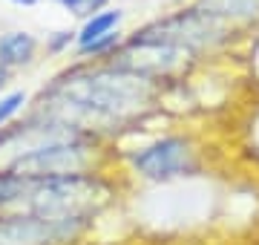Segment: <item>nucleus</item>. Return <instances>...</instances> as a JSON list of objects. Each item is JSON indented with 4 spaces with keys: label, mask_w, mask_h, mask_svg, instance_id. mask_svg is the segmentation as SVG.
Here are the masks:
<instances>
[{
    "label": "nucleus",
    "mask_w": 259,
    "mask_h": 245,
    "mask_svg": "<svg viewBox=\"0 0 259 245\" xmlns=\"http://www.w3.org/2000/svg\"><path fill=\"white\" fill-rule=\"evenodd\" d=\"M158 87L112 61H78L55 75L29 110L107 139L153 110Z\"/></svg>",
    "instance_id": "obj_1"
},
{
    "label": "nucleus",
    "mask_w": 259,
    "mask_h": 245,
    "mask_svg": "<svg viewBox=\"0 0 259 245\" xmlns=\"http://www.w3.org/2000/svg\"><path fill=\"white\" fill-rule=\"evenodd\" d=\"M112 202H115V182L104 170H93V173L26 179V190L15 211L44 219L93 225V219L104 214Z\"/></svg>",
    "instance_id": "obj_2"
},
{
    "label": "nucleus",
    "mask_w": 259,
    "mask_h": 245,
    "mask_svg": "<svg viewBox=\"0 0 259 245\" xmlns=\"http://www.w3.org/2000/svg\"><path fill=\"white\" fill-rule=\"evenodd\" d=\"M130 38L147 40V44H161V47H173L179 52H196V49L213 47L216 40L225 38V20L216 18L213 12L204 6L173 12L167 18H158L147 26L136 29Z\"/></svg>",
    "instance_id": "obj_3"
},
{
    "label": "nucleus",
    "mask_w": 259,
    "mask_h": 245,
    "mask_svg": "<svg viewBox=\"0 0 259 245\" xmlns=\"http://www.w3.org/2000/svg\"><path fill=\"white\" fill-rule=\"evenodd\" d=\"M130 170L147 182H170L179 176H193L199 170V153L185 136H158L127 153Z\"/></svg>",
    "instance_id": "obj_4"
},
{
    "label": "nucleus",
    "mask_w": 259,
    "mask_h": 245,
    "mask_svg": "<svg viewBox=\"0 0 259 245\" xmlns=\"http://www.w3.org/2000/svg\"><path fill=\"white\" fill-rule=\"evenodd\" d=\"M83 222L44 219L23 211L0 214V245H72L87 234Z\"/></svg>",
    "instance_id": "obj_5"
},
{
    "label": "nucleus",
    "mask_w": 259,
    "mask_h": 245,
    "mask_svg": "<svg viewBox=\"0 0 259 245\" xmlns=\"http://www.w3.org/2000/svg\"><path fill=\"white\" fill-rule=\"evenodd\" d=\"M40 52V40L26 32V29H9V32H0V66L3 69H26L37 61Z\"/></svg>",
    "instance_id": "obj_6"
},
{
    "label": "nucleus",
    "mask_w": 259,
    "mask_h": 245,
    "mask_svg": "<svg viewBox=\"0 0 259 245\" xmlns=\"http://www.w3.org/2000/svg\"><path fill=\"white\" fill-rule=\"evenodd\" d=\"M121 20H124V9L121 6H107V9L90 15L87 20H81V26L75 29V52L83 47H90L95 40L107 38V35H115L121 32Z\"/></svg>",
    "instance_id": "obj_7"
},
{
    "label": "nucleus",
    "mask_w": 259,
    "mask_h": 245,
    "mask_svg": "<svg viewBox=\"0 0 259 245\" xmlns=\"http://www.w3.org/2000/svg\"><path fill=\"white\" fill-rule=\"evenodd\" d=\"M26 190V176L12 173V170H0V214L15 211Z\"/></svg>",
    "instance_id": "obj_8"
},
{
    "label": "nucleus",
    "mask_w": 259,
    "mask_h": 245,
    "mask_svg": "<svg viewBox=\"0 0 259 245\" xmlns=\"http://www.w3.org/2000/svg\"><path fill=\"white\" fill-rule=\"evenodd\" d=\"M29 101L32 98H29L26 90H6L0 95V133L6 130L9 124L18 121V115L29 107Z\"/></svg>",
    "instance_id": "obj_9"
},
{
    "label": "nucleus",
    "mask_w": 259,
    "mask_h": 245,
    "mask_svg": "<svg viewBox=\"0 0 259 245\" xmlns=\"http://www.w3.org/2000/svg\"><path fill=\"white\" fill-rule=\"evenodd\" d=\"M55 3L64 12H69L72 18H81V20H87L90 15H95V12H101L110 6V0H55Z\"/></svg>",
    "instance_id": "obj_10"
},
{
    "label": "nucleus",
    "mask_w": 259,
    "mask_h": 245,
    "mask_svg": "<svg viewBox=\"0 0 259 245\" xmlns=\"http://www.w3.org/2000/svg\"><path fill=\"white\" fill-rule=\"evenodd\" d=\"M47 52L49 55H64L69 49H75V29H58L52 35H47Z\"/></svg>",
    "instance_id": "obj_11"
},
{
    "label": "nucleus",
    "mask_w": 259,
    "mask_h": 245,
    "mask_svg": "<svg viewBox=\"0 0 259 245\" xmlns=\"http://www.w3.org/2000/svg\"><path fill=\"white\" fill-rule=\"evenodd\" d=\"M9 81H12V72H9V69H3V66H0V95L6 93V87H9Z\"/></svg>",
    "instance_id": "obj_12"
},
{
    "label": "nucleus",
    "mask_w": 259,
    "mask_h": 245,
    "mask_svg": "<svg viewBox=\"0 0 259 245\" xmlns=\"http://www.w3.org/2000/svg\"><path fill=\"white\" fill-rule=\"evenodd\" d=\"M9 3H15V6H37L40 0H9Z\"/></svg>",
    "instance_id": "obj_13"
}]
</instances>
